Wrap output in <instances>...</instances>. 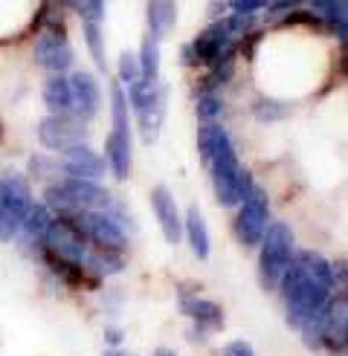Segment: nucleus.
I'll list each match as a JSON object with an SVG mask.
<instances>
[{
    "label": "nucleus",
    "instance_id": "f03ea898",
    "mask_svg": "<svg viewBox=\"0 0 348 356\" xmlns=\"http://www.w3.org/2000/svg\"><path fill=\"white\" fill-rule=\"evenodd\" d=\"M278 290H282V296L287 301V322L296 330H299L308 318L322 313L328 305V296H331V290H325L322 284L313 281L296 261H290L282 278H278Z\"/></svg>",
    "mask_w": 348,
    "mask_h": 356
},
{
    "label": "nucleus",
    "instance_id": "4be33fe9",
    "mask_svg": "<svg viewBox=\"0 0 348 356\" xmlns=\"http://www.w3.org/2000/svg\"><path fill=\"white\" fill-rule=\"evenodd\" d=\"M293 261L299 264L317 284H322L325 290H334L337 287V284H334V273H331V264L322 255H317V252H296Z\"/></svg>",
    "mask_w": 348,
    "mask_h": 356
},
{
    "label": "nucleus",
    "instance_id": "b1692460",
    "mask_svg": "<svg viewBox=\"0 0 348 356\" xmlns=\"http://www.w3.org/2000/svg\"><path fill=\"white\" fill-rule=\"evenodd\" d=\"M139 73L143 79H160V41L145 35L143 38V49H139Z\"/></svg>",
    "mask_w": 348,
    "mask_h": 356
},
{
    "label": "nucleus",
    "instance_id": "423d86ee",
    "mask_svg": "<svg viewBox=\"0 0 348 356\" xmlns=\"http://www.w3.org/2000/svg\"><path fill=\"white\" fill-rule=\"evenodd\" d=\"M38 249L44 252V258H56V261H70V264H79L84 266L87 258V238L81 235V229L67 220V218H52L49 229L44 232Z\"/></svg>",
    "mask_w": 348,
    "mask_h": 356
},
{
    "label": "nucleus",
    "instance_id": "f257e3e1",
    "mask_svg": "<svg viewBox=\"0 0 348 356\" xmlns=\"http://www.w3.org/2000/svg\"><path fill=\"white\" fill-rule=\"evenodd\" d=\"M198 151L203 165L212 171V186H215V197L223 206H238L247 194L255 188L253 174L241 165V159L235 154V145L223 124L218 122H206L198 131Z\"/></svg>",
    "mask_w": 348,
    "mask_h": 356
},
{
    "label": "nucleus",
    "instance_id": "6ab92c4d",
    "mask_svg": "<svg viewBox=\"0 0 348 356\" xmlns=\"http://www.w3.org/2000/svg\"><path fill=\"white\" fill-rule=\"evenodd\" d=\"M49 223H52V211H49L44 203H35V200H32V206L26 209L24 223H21V232H17V235H24L29 243L38 246L41 238H44V232L49 229Z\"/></svg>",
    "mask_w": 348,
    "mask_h": 356
},
{
    "label": "nucleus",
    "instance_id": "cd10ccee",
    "mask_svg": "<svg viewBox=\"0 0 348 356\" xmlns=\"http://www.w3.org/2000/svg\"><path fill=\"white\" fill-rule=\"evenodd\" d=\"M232 12H244V15H255L258 9L267 6V0H230Z\"/></svg>",
    "mask_w": 348,
    "mask_h": 356
},
{
    "label": "nucleus",
    "instance_id": "1a4fd4ad",
    "mask_svg": "<svg viewBox=\"0 0 348 356\" xmlns=\"http://www.w3.org/2000/svg\"><path fill=\"white\" fill-rule=\"evenodd\" d=\"M84 139H87V122L73 113H61V116L52 113L38 124V142L47 151L64 154L67 148L84 145Z\"/></svg>",
    "mask_w": 348,
    "mask_h": 356
},
{
    "label": "nucleus",
    "instance_id": "6e6552de",
    "mask_svg": "<svg viewBox=\"0 0 348 356\" xmlns=\"http://www.w3.org/2000/svg\"><path fill=\"white\" fill-rule=\"evenodd\" d=\"M61 21H49L44 24L47 29L35 38L32 47V58L35 64H41L44 70H49L52 76H64L70 67H73V49H70V41L64 35V26H58Z\"/></svg>",
    "mask_w": 348,
    "mask_h": 356
},
{
    "label": "nucleus",
    "instance_id": "a878e982",
    "mask_svg": "<svg viewBox=\"0 0 348 356\" xmlns=\"http://www.w3.org/2000/svg\"><path fill=\"white\" fill-rule=\"evenodd\" d=\"M136 79H143V73H139V58H136V52H122V56H119V84L128 87V84H134Z\"/></svg>",
    "mask_w": 348,
    "mask_h": 356
},
{
    "label": "nucleus",
    "instance_id": "393cba45",
    "mask_svg": "<svg viewBox=\"0 0 348 356\" xmlns=\"http://www.w3.org/2000/svg\"><path fill=\"white\" fill-rule=\"evenodd\" d=\"M198 119L206 124V122H218V116L223 113V102L215 96V93H203L198 96Z\"/></svg>",
    "mask_w": 348,
    "mask_h": 356
},
{
    "label": "nucleus",
    "instance_id": "473e14b6",
    "mask_svg": "<svg viewBox=\"0 0 348 356\" xmlns=\"http://www.w3.org/2000/svg\"><path fill=\"white\" fill-rule=\"evenodd\" d=\"M64 3H67L70 9H76V12H79V6H81V0H64Z\"/></svg>",
    "mask_w": 348,
    "mask_h": 356
},
{
    "label": "nucleus",
    "instance_id": "7c9ffc66",
    "mask_svg": "<svg viewBox=\"0 0 348 356\" xmlns=\"http://www.w3.org/2000/svg\"><path fill=\"white\" fill-rule=\"evenodd\" d=\"M108 342H111V348H119L122 345V330H108Z\"/></svg>",
    "mask_w": 348,
    "mask_h": 356
},
{
    "label": "nucleus",
    "instance_id": "aec40b11",
    "mask_svg": "<svg viewBox=\"0 0 348 356\" xmlns=\"http://www.w3.org/2000/svg\"><path fill=\"white\" fill-rule=\"evenodd\" d=\"M180 310H183L189 318H195L198 325H209V327H215L221 318H223V310L215 305L212 298H198V296L183 298V301H180Z\"/></svg>",
    "mask_w": 348,
    "mask_h": 356
},
{
    "label": "nucleus",
    "instance_id": "a211bd4d",
    "mask_svg": "<svg viewBox=\"0 0 348 356\" xmlns=\"http://www.w3.org/2000/svg\"><path fill=\"white\" fill-rule=\"evenodd\" d=\"M44 104L49 113H73V93H70V81L64 76H49L44 84Z\"/></svg>",
    "mask_w": 348,
    "mask_h": 356
},
{
    "label": "nucleus",
    "instance_id": "9b49d317",
    "mask_svg": "<svg viewBox=\"0 0 348 356\" xmlns=\"http://www.w3.org/2000/svg\"><path fill=\"white\" fill-rule=\"evenodd\" d=\"M230 47H232V35H230V29H226L223 17H218V21L209 24L195 41L183 47V61L195 64V67L198 64L209 67V64H215Z\"/></svg>",
    "mask_w": 348,
    "mask_h": 356
},
{
    "label": "nucleus",
    "instance_id": "5701e85b",
    "mask_svg": "<svg viewBox=\"0 0 348 356\" xmlns=\"http://www.w3.org/2000/svg\"><path fill=\"white\" fill-rule=\"evenodd\" d=\"M81 35H84V44L87 52L99 70H108V56H104V35H102V21H87L81 17Z\"/></svg>",
    "mask_w": 348,
    "mask_h": 356
},
{
    "label": "nucleus",
    "instance_id": "bb28decb",
    "mask_svg": "<svg viewBox=\"0 0 348 356\" xmlns=\"http://www.w3.org/2000/svg\"><path fill=\"white\" fill-rule=\"evenodd\" d=\"M285 104H278V102H273V99H261L258 104H255V119L258 122H273V119H282L285 116Z\"/></svg>",
    "mask_w": 348,
    "mask_h": 356
},
{
    "label": "nucleus",
    "instance_id": "9d476101",
    "mask_svg": "<svg viewBox=\"0 0 348 356\" xmlns=\"http://www.w3.org/2000/svg\"><path fill=\"white\" fill-rule=\"evenodd\" d=\"M238 206L241 209H238V218H235V238L244 246H258L261 235H264V229H267V215H270L267 194L255 186Z\"/></svg>",
    "mask_w": 348,
    "mask_h": 356
},
{
    "label": "nucleus",
    "instance_id": "72a5a7b5",
    "mask_svg": "<svg viewBox=\"0 0 348 356\" xmlns=\"http://www.w3.org/2000/svg\"><path fill=\"white\" fill-rule=\"evenodd\" d=\"M104 356H128V353H125V350H116V348H113V350H108Z\"/></svg>",
    "mask_w": 348,
    "mask_h": 356
},
{
    "label": "nucleus",
    "instance_id": "7ed1b4c3",
    "mask_svg": "<svg viewBox=\"0 0 348 356\" xmlns=\"http://www.w3.org/2000/svg\"><path fill=\"white\" fill-rule=\"evenodd\" d=\"M131 108H128V96H125V87L119 81L111 84V119H113V128L108 134V142H104V163H108V171L113 174L116 183H125L131 177Z\"/></svg>",
    "mask_w": 348,
    "mask_h": 356
},
{
    "label": "nucleus",
    "instance_id": "dca6fc26",
    "mask_svg": "<svg viewBox=\"0 0 348 356\" xmlns=\"http://www.w3.org/2000/svg\"><path fill=\"white\" fill-rule=\"evenodd\" d=\"M183 238L189 241L191 252H195L198 261H206L209 258V249H212V241H209V229H206V220L198 211V206H191L186 211V220H183Z\"/></svg>",
    "mask_w": 348,
    "mask_h": 356
},
{
    "label": "nucleus",
    "instance_id": "39448f33",
    "mask_svg": "<svg viewBox=\"0 0 348 356\" xmlns=\"http://www.w3.org/2000/svg\"><path fill=\"white\" fill-rule=\"evenodd\" d=\"M29 206H32V188L26 177L17 171L0 177V243H9L17 238Z\"/></svg>",
    "mask_w": 348,
    "mask_h": 356
},
{
    "label": "nucleus",
    "instance_id": "0eeeda50",
    "mask_svg": "<svg viewBox=\"0 0 348 356\" xmlns=\"http://www.w3.org/2000/svg\"><path fill=\"white\" fill-rule=\"evenodd\" d=\"M73 220L81 235L87 238V243H93V249H108V252H122L128 243V223L119 220L108 211H81Z\"/></svg>",
    "mask_w": 348,
    "mask_h": 356
},
{
    "label": "nucleus",
    "instance_id": "f3484780",
    "mask_svg": "<svg viewBox=\"0 0 348 356\" xmlns=\"http://www.w3.org/2000/svg\"><path fill=\"white\" fill-rule=\"evenodd\" d=\"M166 102H168V90H163L151 104H145V108L134 111L136 113V124H139V134H143L145 142H154L157 136H160L163 119H166Z\"/></svg>",
    "mask_w": 348,
    "mask_h": 356
},
{
    "label": "nucleus",
    "instance_id": "20e7f679",
    "mask_svg": "<svg viewBox=\"0 0 348 356\" xmlns=\"http://www.w3.org/2000/svg\"><path fill=\"white\" fill-rule=\"evenodd\" d=\"M261 246V258H258V275L264 290H276L278 287V278L287 270V264L296 255V246H293V232L290 226L276 220L264 229V235L258 241Z\"/></svg>",
    "mask_w": 348,
    "mask_h": 356
},
{
    "label": "nucleus",
    "instance_id": "2f4dec72",
    "mask_svg": "<svg viewBox=\"0 0 348 356\" xmlns=\"http://www.w3.org/2000/svg\"><path fill=\"white\" fill-rule=\"evenodd\" d=\"M154 356H177V353H174V350H171V348H160V350H157V353H154Z\"/></svg>",
    "mask_w": 348,
    "mask_h": 356
},
{
    "label": "nucleus",
    "instance_id": "c85d7f7f",
    "mask_svg": "<svg viewBox=\"0 0 348 356\" xmlns=\"http://www.w3.org/2000/svg\"><path fill=\"white\" fill-rule=\"evenodd\" d=\"M302 3H305V0H267V9L273 15H287L293 9H299Z\"/></svg>",
    "mask_w": 348,
    "mask_h": 356
},
{
    "label": "nucleus",
    "instance_id": "c756f323",
    "mask_svg": "<svg viewBox=\"0 0 348 356\" xmlns=\"http://www.w3.org/2000/svg\"><path fill=\"white\" fill-rule=\"evenodd\" d=\"M223 356H255L247 342H230L223 348Z\"/></svg>",
    "mask_w": 348,
    "mask_h": 356
},
{
    "label": "nucleus",
    "instance_id": "4468645a",
    "mask_svg": "<svg viewBox=\"0 0 348 356\" xmlns=\"http://www.w3.org/2000/svg\"><path fill=\"white\" fill-rule=\"evenodd\" d=\"M151 209L157 220H160V229H163V238L168 243L177 246L183 241V220H180V209H177V200L174 194L166 188V186H157L151 191Z\"/></svg>",
    "mask_w": 348,
    "mask_h": 356
},
{
    "label": "nucleus",
    "instance_id": "ddd939ff",
    "mask_svg": "<svg viewBox=\"0 0 348 356\" xmlns=\"http://www.w3.org/2000/svg\"><path fill=\"white\" fill-rule=\"evenodd\" d=\"M70 81V93H73V116L90 122L102 108V87L93 73L87 70H73Z\"/></svg>",
    "mask_w": 348,
    "mask_h": 356
},
{
    "label": "nucleus",
    "instance_id": "f8f14e48",
    "mask_svg": "<svg viewBox=\"0 0 348 356\" xmlns=\"http://www.w3.org/2000/svg\"><path fill=\"white\" fill-rule=\"evenodd\" d=\"M58 171L64 177H76V180H102L104 171H108V163H104V156L96 154L93 148L76 145L61 154Z\"/></svg>",
    "mask_w": 348,
    "mask_h": 356
},
{
    "label": "nucleus",
    "instance_id": "412c9836",
    "mask_svg": "<svg viewBox=\"0 0 348 356\" xmlns=\"http://www.w3.org/2000/svg\"><path fill=\"white\" fill-rule=\"evenodd\" d=\"M122 252H108V249H90L84 258V270L93 278H108L122 270Z\"/></svg>",
    "mask_w": 348,
    "mask_h": 356
},
{
    "label": "nucleus",
    "instance_id": "2eb2a0df",
    "mask_svg": "<svg viewBox=\"0 0 348 356\" xmlns=\"http://www.w3.org/2000/svg\"><path fill=\"white\" fill-rule=\"evenodd\" d=\"M145 24L148 35L163 41L177 24V0H148L145 3Z\"/></svg>",
    "mask_w": 348,
    "mask_h": 356
}]
</instances>
